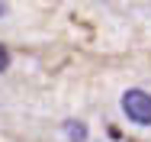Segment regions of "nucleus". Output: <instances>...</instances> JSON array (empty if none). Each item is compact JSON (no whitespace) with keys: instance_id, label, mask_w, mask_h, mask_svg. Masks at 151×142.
<instances>
[{"instance_id":"obj_1","label":"nucleus","mask_w":151,"mask_h":142,"mask_svg":"<svg viewBox=\"0 0 151 142\" xmlns=\"http://www.w3.org/2000/svg\"><path fill=\"white\" fill-rule=\"evenodd\" d=\"M122 110H125V116H129L132 123L151 126V94L148 90H138V87L125 90V94H122Z\"/></svg>"},{"instance_id":"obj_2","label":"nucleus","mask_w":151,"mask_h":142,"mask_svg":"<svg viewBox=\"0 0 151 142\" xmlns=\"http://www.w3.org/2000/svg\"><path fill=\"white\" fill-rule=\"evenodd\" d=\"M64 129H68V136H71L74 142H84V136H87V129H84L77 119H74V123H64Z\"/></svg>"},{"instance_id":"obj_3","label":"nucleus","mask_w":151,"mask_h":142,"mask_svg":"<svg viewBox=\"0 0 151 142\" xmlns=\"http://www.w3.org/2000/svg\"><path fill=\"white\" fill-rule=\"evenodd\" d=\"M6 65H10V52L0 45V71H6Z\"/></svg>"}]
</instances>
